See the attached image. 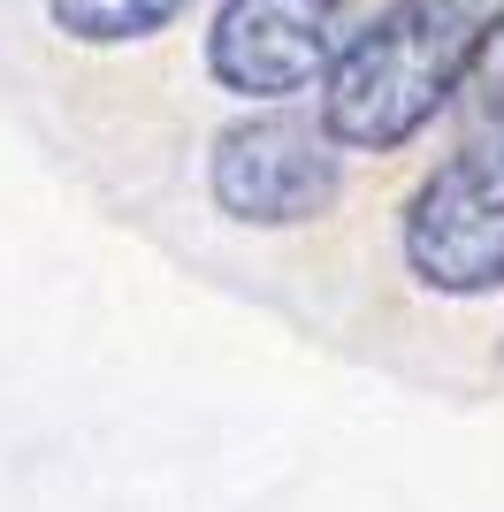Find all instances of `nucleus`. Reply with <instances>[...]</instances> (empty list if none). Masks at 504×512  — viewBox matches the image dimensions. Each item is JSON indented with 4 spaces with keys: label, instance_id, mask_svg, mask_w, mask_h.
Returning <instances> with one entry per match:
<instances>
[{
    "label": "nucleus",
    "instance_id": "f257e3e1",
    "mask_svg": "<svg viewBox=\"0 0 504 512\" xmlns=\"http://www.w3.org/2000/svg\"><path fill=\"white\" fill-rule=\"evenodd\" d=\"M466 54H474V23L459 0H390L329 62L321 130L359 153L405 146L466 85Z\"/></svg>",
    "mask_w": 504,
    "mask_h": 512
},
{
    "label": "nucleus",
    "instance_id": "f03ea898",
    "mask_svg": "<svg viewBox=\"0 0 504 512\" xmlns=\"http://www.w3.org/2000/svg\"><path fill=\"white\" fill-rule=\"evenodd\" d=\"M405 260L428 291H497L504 283V153L466 146L420 184L405 214Z\"/></svg>",
    "mask_w": 504,
    "mask_h": 512
},
{
    "label": "nucleus",
    "instance_id": "7ed1b4c3",
    "mask_svg": "<svg viewBox=\"0 0 504 512\" xmlns=\"http://www.w3.org/2000/svg\"><path fill=\"white\" fill-rule=\"evenodd\" d=\"M214 199L237 222L283 230V222H314L336 199V138L298 115H260V123L222 130L214 146Z\"/></svg>",
    "mask_w": 504,
    "mask_h": 512
},
{
    "label": "nucleus",
    "instance_id": "20e7f679",
    "mask_svg": "<svg viewBox=\"0 0 504 512\" xmlns=\"http://www.w3.org/2000/svg\"><path fill=\"white\" fill-rule=\"evenodd\" d=\"M207 62L245 100L306 92L336 62V0H230Z\"/></svg>",
    "mask_w": 504,
    "mask_h": 512
},
{
    "label": "nucleus",
    "instance_id": "39448f33",
    "mask_svg": "<svg viewBox=\"0 0 504 512\" xmlns=\"http://www.w3.org/2000/svg\"><path fill=\"white\" fill-rule=\"evenodd\" d=\"M176 8H191V0H54V23H62L69 39H146V31H161Z\"/></svg>",
    "mask_w": 504,
    "mask_h": 512
}]
</instances>
